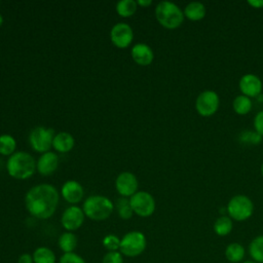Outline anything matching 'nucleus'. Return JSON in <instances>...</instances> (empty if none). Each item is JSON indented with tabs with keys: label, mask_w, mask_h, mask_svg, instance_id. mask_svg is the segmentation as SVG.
<instances>
[{
	"label": "nucleus",
	"mask_w": 263,
	"mask_h": 263,
	"mask_svg": "<svg viewBox=\"0 0 263 263\" xmlns=\"http://www.w3.org/2000/svg\"><path fill=\"white\" fill-rule=\"evenodd\" d=\"M59 202L57 189L49 184H40L30 189L26 195V208L35 218H50Z\"/></svg>",
	"instance_id": "obj_1"
},
{
	"label": "nucleus",
	"mask_w": 263,
	"mask_h": 263,
	"mask_svg": "<svg viewBox=\"0 0 263 263\" xmlns=\"http://www.w3.org/2000/svg\"><path fill=\"white\" fill-rule=\"evenodd\" d=\"M34 158L27 152L13 153L7 160L8 174L15 179H27L35 172Z\"/></svg>",
	"instance_id": "obj_2"
},
{
	"label": "nucleus",
	"mask_w": 263,
	"mask_h": 263,
	"mask_svg": "<svg viewBox=\"0 0 263 263\" xmlns=\"http://www.w3.org/2000/svg\"><path fill=\"white\" fill-rule=\"evenodd\" d=\"M155 15L158 23L170 30L179 28L185 17L181 8L170 1L159 2L155 8Z\"/></svg>",
	"instance_id": "obj_3"
},
{
	"label": "nucleus",
	"mask_w": 263,
	"mask_h": 263,
	"mask_svg": "<svg viewBox=\"0 0 263 263\" xmlns=\"http://www.w3.org/2000/svg\"><path fill=\"white\" fill-rule=\"evenodd\" d=\"M112 201L102 195H92L86 198L83 203V213L91 220L102 221L110 217L113 212Z\"/></svg>",
	"instance_id": "obj_4"
},
{
	"label": "nucleus",
	"mask_w": 263,
	"mask_h": 263,
	"mask_svg": "<svg viewBox=\"0 0 263 263\" xmlns=\"http://www.w3.org/2000/svg\"><path fill=\"white\" fill-rule=\"evenodd\" d=\"M228 216L235 221L241 222L248 220L254 213V203L252 199L243 194H237L230 198L226 205Z\"/></svg>",
	"instance_id": "obj_5"
},
{
	"label": "nucleus",
	"mask_w": 263,
	"mask_h": 263,
	"mask_svg": "<svg viewBox=\"0 0 263 263\" xmlns=\"http://www.w3.org/2000/svg\"><path fill=\"white\" fill-rule=\"evenodd\" d=\"M147 247V239L141 231L125 233L120 239L119 251L123 256L134 258L140 256Z\"/></svg>",
	"instance_id": "obj_6"
},
{
	"label": "nucleus",
	"mask_w": 263,
	"mask_h": 263,
	"mask_svg": "<svg viewBox=\"0 0 263 263\" xmlns=\"http://www.w3.org/2000/svg\"><path fill=\"white\" fill-rule=\"evenodd\" d=\"M220 98L212 89L201 91L195 100V110L202 117L213 116L219 109Z\"/></svg>",
	"instance_id": "obj_7"
},
{
	"label": "nucleus",
	"mask_w": 263,
	"mask_h": 263,
	"mask_svg": "<svg viewBox=\"0 0 263 263\" xmlns=\"http://www.w3.org/2000/svg\"><path fill=\"white\" fill-rule=\"evenodd\" d=\"M130 206L138 216L149 217L155 211V200L153 196L145 191L136 192L129 199Z\"/></svg>",
	"instance_id": "obj_8"
},
{
	"label": "nucleus",
	"mask_w": 263,
	"mask_h": 263,
	"mask_svg": "<svg viewBox=\"0 0 263 263\" xmlns=\"http://www.w3.org/2000/svg\"><path fill=\"white\" fill-rule=\"evenodd\" d=\"M54 130L52 128H46L38 126L32 129L29 141L32 148L38 152H46L52 146Z\"/></svg>",
	"instance_id": "obj_9"
},
{
	"label": "nucleus",
	"mask_w": 263,
	"mask_h": 263,
	"mask_svg": "<svg viewBox=\"0 0 263 263\" xmlns=\"http://www.w3.org/2000/svg\"><path fill=\"white\" fill-rule=\"evenodd\" d=\"M238 87L241 95L251 99L258 97L262 92L263 84L261 79L257 75L248 73L240 77Z\"/></svg>",
	"instance_id": "obj_10"
},
{
	"label": "nucleus",
	"mask_w": 263,
	"mask_h": 263,
	"mask_svg": "<svg viewBox=\"0 0 263 263\" xmlns=\"http://www.w3.org/2000/svg\"><path fill=\"white\" fill-rule=\"evenodd\" d=\"M84 221V213L83 211L78 206H70L68 208L62 215L61 223L63 227L72 232L76 229H78Z\"/></svg>",
	"instance_id": "obj_11"
},
{
	"label": "nucleus",
	"mask_w": 263,
	"mask_h": 263,
	"mask_svg": "<svg viewBox=\"0 0 263 263\" xmlns=\"http://www.w3.org/2000/svg\"><path fill=\"white\" fill-rule=\"evenodd\" d=\"M133 30L125 23L116 24L111 30V40L119 48L127 47L133 40Z\"/></svg>",
	"instance_id": "obj_12"
},
{
	"label": "nucleus",
	"mask_w": 263,
	"mask_h": 263,
	"mask_svg": "<svg viewBox=\"0 0 263 263\" xmlns=\"http://www.w3.org/2000/svg\"><path fill=\"white\" fill-rule=\"evenodd\" d=\"M138 188V181L134 174L124 172L116 179V189L122 196H133Z\"/></svg>",
	"instance_id": "obj_13"
},
{
	"label": "nucleus",
	"mask_w": 263,
	"mask_h": 263,
	"mask_svg": "<svg viewBox=\"0 0 263 263\" xmlns=\"http://www.w3.org/2000/svg\"><path fill=\"white\" fill-rule=\"evenodd\" d=\"M59 159L53 152H45L40 156L37 162V170L43 176L51 175L58 167Z\"/></svg>",
	"instance_id": "obj_14"
},
{
	"label": "nucleus",
	"mask_w": 263,
	"mask_h": 263,
	"mask_svg": "<svg viewBox=\"0 0 263 263\" xmlns=\"http://www.w3.org/2000/svg\"><path fill=\"white\" fill-rule=\"evenodd\" d=\"M63 197L70 203H76L82 199L83 189L76 181H67L62 187Z\"/></svg>",
	"instance_id": "obj_15"
},
{
	"label": "nucleus",
	"mask_w": 263,
	"mask_h": 263,
	"mask_svg": "<svg viewBox=\"0 0 263 263\" xmlns=\"http://www.w3.org/2000/svg\"><path fill=\"white\" fill-rule=\"evenodd\" d=\"M132 57L137 64L141 66H148L152 63L154 54L152 49L148 45L144 43H139L133 47Z\"/></svg>",
	"instance_id": "obj_16"
},
{
	"label": "nucleus",
	"mask_w": 263,
	"mask_h": 263,
	"mask_svg": "<svg viewBox=\"0 0 263 263\" xmlns=\"http://www.w3.org/2000/svg\"><path fill=\"white\" fill-rule=\"evenodd\" d=\"M184 16L186 18H188L189 21L192 22H197V21H201L202 18H204L205 14H206V9L205 6L203 5V3L198 2V1H193L188 3L185 8H184Z\"/></svg>",
	"instance_id": "obj_17"
},
{
	"label": "nucleus",
	"mask_w": 263,
	"mask_h": 263,
	"mask_svg": "<svg viewBox=\"0 0 263 263\" xmlns=\"http://www.w3.org/2000/svg\"><path fill=\"white\" fill-rule=\"evenodd\" d=\"M52 146L55 150L65 153L70 151L74 146V139L68 133H60L54 136Z\"/></svg>",
	"instance_id": "obj_18"
},
{
	"label": "nucleus",
	"mask_w": 263,
	"mask_h": 263,
	"mask_svg": "<svg viewBox=\"0 0 263 263\" xmlns=\"http://www.w3.org/2000/svg\"><path fill=\"white\" fill-rule=\"evenodd\" d=\"M78 243L77 240V236L70 231L64 232L60 235L59 240H58V245L59 248L64 252V253H72L74 252V250L76 249Z\"/></svg>",
	"instance_id": "obj_19"
},
{
	"label": "nucleus",
	"mask_w": 263,
	"mask_h": 263,
	"mask_svg": "<svg viewBox=\"0 0 263 263\" xmlns=\"http://www.w3.org/2000/svg\"><path fill=\"white\" fill-rule=\"evenodd\" d=\"M245 255H246L245 248L238 242L229 243L225 249V256L227 260L232 263H237L242 261V259L245 258Z\"/></svg>",
	"instance_id": "obj_20"
},
{
	"label": "nucleus",
	"mask_w": 263,
	"mask_h": 263,
	"mask_svg": "<svg viewBox=\"0 0 263 263\" xmlns=\"http://www.w3.org/2000/svg\"><path fill=\"white\" fill-rule=\"evenodd\" d=\"M232 108L238 115H247L253 108L252 100L243 95L236 96L232 102Z\"/></svg>",
	"instance_id": "obj_21"
},
{
	"label": "nucleus",
	"mask_w": 263,
	"mask_h": 263,
	"mask_svg": "<svg viewBox=\"0 0 263 263\" xmlns=\"http://www.w3.org/2000/svg\"><path fill=\"white\" fill-rule=\"evenodd\" d=\"M34 263H55L57 258L52 250L47 247H39L33 253Z\"/></svg>",
	"instance_id": "obj_22"
},
{
	"label": "nucleus",
	"mask_w": 263,
	"mask_h": 263,
	"mask_svg": "<svg viewBox=\"0 0 263 263\" xmlns=\"http://www.w3.org/2000/svg\"><path fill=\"white\" fill-rule=\"evenodd\" d=\"M249 253L257 263H263V235L256 236L249 246Z\"/></svg>",
	"instance_id": "obj_23"
},
{
	"label": "nucleus",
	"mask_w": 263,
	"mask_h": 263,
	"mask_svg": "<svg viewBox=\"0 0 263 263\" xmlns=\"http://www.w3.org/2000/svg\"><path fill=\"white\" fill-rule=\"evenodd\" d=\"M232 219L229 216H220L214 223V231L219 236H225L232 230Z\"/></svg>",
	"instance_id": "obj_24"
},
{
	"label": "nucleus",
	"mask_w": 263,
	"mask_h": 263,
	"mask_svg": "<svg viewBox=\"0 0 263 263\" xmlns=\"http://www.w3.org/2000/svg\"><path fill=\"white\" fill-rule=\"evenodd\" d=\"M137 10V2L134 0H121L116 4V11L120 16H132Z\"/></svg>",
	"instance_id": "obj_25"
},
{
	"label": "nucleus",
	"mask_w": 263,
	"mask_h": 263,
	"mask_svg": "<svg viewBox=\"0 0 263 263\" xmlns=\"http://www.w3.org/2000/svg\"><path fill=\"white\" fill-rule=\"evenodd\" d=\"M15 140L9 135L0 136V154L10 155L15 149Z\"/></svg>",
	"instance_id": "obj_26"
},
{
	"label": "nucleus",
	"mask_w": 263,
	"mask_h": 263,
	"mask_svg": "<svg viewBox=\"0 0 263 263\" xmlns=\"http://www.w3.org/2000/svg\"><path fill=\"white\" fill-rule=\"evenodd\" d=\"M116 208H117V212H118V215L121 219H124V220H127V219H130L133 214H134V211L130 206V203H129V200H127L126 198L122 197V198H119L116 202Z\"/></svg>",
	"instance_id": "obj_27"
},
{
	"label": "nucleus",
	"mask_w": 263,
	"mask_h": 263,
	"mask_svg": "<svg viewBox=\"0 0 263 263\" xmlns=\"http://www.w3.org/2000/svg\"><path fill=\"white\" fill-rule=\"evenodd\" d=\"M262 136H260L256 130H243L240 133L238 139L241 143L247 145H257L261 143Z\"/></svg>",
	"instance_id": "obj_28"
},
{
	"label": "nucleus",
	"mask_w": 263,
	"mask_h": 263,
	"mask_svg": "<svg viewBox=\"0 0 263 263\" xmlns=\"http://www.w3.org/2000/svg\"><path fill=\"white\" fill-rule=\"evenodd\" d=\"M102 243L108 252H116L120 248V238L115 234H108L103 238Z\"/></svg>",
	"instance_id": "obj_29"
},
{
	"label": "nucleus",
	"mask_w": 263,
	"mask_h": 263,
	"mask_svg": "<svg viewBox=\"0 0 263 263\" xmlns=\"http://www.w3.org/2000/svg\"><path fill=\"white\" fill-rule=\"evenodd\" d=\"M59 263H86V262L80 255L72 252V253H64L60 257Z\"/></svg>",
	"instance_id": "obj_30"
},
{
	"label": "nucleus",
	"mask_w": 263,
	"mask_h": 263,
	"mask_svg": "<svg viewBox=\"0 0 263 263\" xmlns=\"http://www.w3.org/2000/svg\"><path fill=\"white\" fill-rule=\"evenodd\" d=\"M102 263H123V255L119 252H107L103 259Z\"/></svg>",
	"instance_id": "obj_31"
},
{
	"label": "nucleus",
	"mask_w": 263,
	"mask_h": 263,
	"mask_svg": "<svg viewBox=\"0 0 263 263\" xmlns=\"http://www.w3.org/2000/svg\"><path fill=\"white\" fill-rule=\"evenodd\" d=\"M254 128L255 130L263 137V110L259 111L254 117Z\"/></svg>",
	"instance_id": "obj_32"
},
{
	"label": "nucleus",
	"mask_w": 263,
	"mask_h": 263,
	"mask_svg": "<svg viewBox=\"0 0 263 263\" xmlns=\"http://www.w3.org/2000/svg\"><path fill=\"white\" fill-rule=\"evenodd\" d=\"M17 263H34L33 256L29 253H24L18 257Z\"/></svg>",
	"instance_id": "obj_33"
},
{
	"label": "nucleus",
	"mask_w": 263,
	"mask_h": 263,
	"mask_svg": "<svg viewBox=\"0 0 263 263\" xmlns=\"http://www.w3.org/2000/svg\"><path fill=\"white\" fill-rule=\"evenodd\" d=\"M247 3L253 8H263V0H248Z\"/></svg>",
	"instance_id": "obj_34"
},
{
	"label": "nucleus",
	"mask_w": 263,
	"mask_h": 263,
	"mask_svg": "<svg viewBox=\"0 0 263 263\" xmlns=\"http://www.w3.org/2000/svg\"><path fill=\"white\" fill-rule=\"evenodd\" d=\"M151 3H152L151 0H144V1L143 0H139V1H137V4H139L141 6H144V7L149 6Z\"/></svg>",
	"instance_id": "obj_35"
},
{
	"label": "nucleus",
	"mask_w": 263,
	"mask_h": 263,
	"mask_svg": "<svg viewBox=\"0 0 263 263\" xmlns=\"http://www.w3.org/2000/svg\"><path fill=\"white\" fill-rule=\"evenodd\" d=\"M260 173H261V175H262V177H263V162H262V164H261V166H260Z\"/></svg>",
	"instance_id": "obj_36"
},
{
	"label": "nucleus",
	"mask_w": 263,
	"mask_h": 263,
	"mask_svg": "<svg viewBox=\"0 0 263 263\" xmlns=\"http://www.w3.org/2000/svg\"><path fill=\"white\" fill-rule=\"evenodd\" d=\"M2 23H3V17H2V15L0 14V26L2 25Z\"/></svg>",
	"instance_id": "obj_37"
},
{
	"label": "nucleus",
	"mask_w": 263,
	"mask_h": 263,
	"mask_svg": "<svg viewBox=\"0 0 263 263\" xmlns=\"http://www.w3.org/2000/svg\"><path fill=\"white\" fill-rule=\"evenodd\" d=\"M242 263H257V262H255V261H245Z\"/></svg>",
	"instance_id": "obj_38"
}]
</instances>
